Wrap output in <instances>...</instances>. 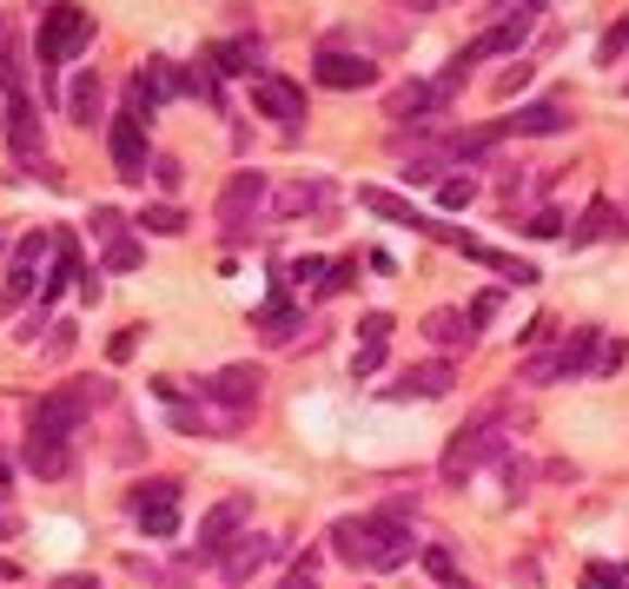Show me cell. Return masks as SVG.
<instances>
[{"label":"cell","mask_w":629,"mask_h":589,"mask_svg":"<svg viewBox=\"0 0 629 589\" xmlns=\"http://www.w3.org/2000/svg\"><path fill=\"white\" fill-rule=\"evenodd\" d=\"M504 444H510V431H504V397H491V404L451 438V451H444V483H464L470 470H484L491 457H504Z\"/></svg>","instance_id":"6da1fadb"},{"label":"cell","mask_w":629,"mask_h":589,"mask_svg":"<svg viewBox=\"0 0 629 589\" xmlns=\"http://www.w3.org/2000/svg\"><path fill=\"white\" fill-rule=\"evenodd\" d=\"M87 425V397L81 384H66V391H47L34 410H27V444H73Z\"/></svg>","instance_id":"7a4b0ae2"},{"label":"cell","mask_w":629,"mask_h":589,"mask_svg":"<svg viewBox=\"0 0 629 589\" xmlns=\"http://www.w3.org/2000/svg\"><path fill=\"white\" fill-rule=\"evenodd\" d=\"M266 199H272L266 173H232V180H225V193H219V232H225L232 245L252 238V219L266 212Z\"/></svg>","instance_id":"3957f363"},{"label":"cell","mask_w":629,"mask_h":589,"mask_svg":"<svg viewBox=\"0 0 629 589\" xmlns=\"http://www.w3.org/2000/svg\"><path fill=\"white\" fill-rule=\"evenodd\" d=\"M126 511H133V524H139L152 543L180 537V483H173V477H152V483H139V490L126 496Z\"/></svg>","instance_id":"277c9868"},{"label":"cell","mask_w":629,"mask_h":589,"mask_svg":"<svg viewBox=\"0 0 629 589\" xmlns=\"http://www.w3.org/2000/svg\"><path fill=\"white\" fill-rule=\"evenodd\" d=\"M81 47H87V14L73 8V0H53L47 21H40V66H66Z\"/></svg>","instance_id":"5b68a950"},{"label":"cell","mask_w":629,"mask_h":589,"mask_svg":"<svg viewBox=\"0 0 629 589\" xmlns=\"http://www.w3.org/2000/svg\"><path fill=\"white\" fill-rule=\"evenodd\" d=\"M365 569H398V563H411L418 556V537H411V524L405 517H391V511H378V517H365Z\"/></svg>","instance_id":"8992f818"},{"label":"cell","mask_w":629,"mask_h":589,"mask_svg":"<svg viewBox=\"0 0 629 589\" xmlns=\"http://www.w3.org/2000/svg\"><path fill=\"white\" fill-rule=\"evenodd\" d=\"M358 206L365 212H378V219H391V225H411V232H424V238H457V225H444V219H431V212H418L411 199H398V193H384V186H358Z\"/></svg>","instance_id":"52a82bcc"},{"label":"cell","mask_w":629,"mask_h":589,"mask_svg":"<svg viewBox=\"0 0 629 589\" xmlns=\"http://www.w3.org/2000/svg\"><path fill=\"white\" fill-rule=\"evenodd\" d=\"M107 146H113V173H120L126 186H146V173H152V159H146V120L120 113L113 133H107Z\"/></svg>","instance_id":"ba28073f"},{"label":"cell","mask_w":629,"mask_h":589,"mask_svg":"<svg viewBox=\"0 0 629 589\" xmlns=\"http://www.w3.org/2000/svg\"><path fill=\"white\" fill-rule=\"evenodd\" d=\"M246 524V496H225V503H212L206 511V524H199V543H193V556L199 563H219L225 550H232V530Z\"/></svg>","instance_id":"9c48e42d"},{"label":"cell","mask_w":629,"mask_h":589,"mask_svg":"<svg viewBox=\"0 0 629 589\" xmlns=\"http://www.w3.org/2000/svg\"><path fill=\"white\" fill-rule=\"evenodd\" d=\"M199 391H206L219 410H252V404H259V365H225V371L199 378Z\"/></svg>","instance_id":"30bf717a"},{"label":"cell","mask_w":629,"mask_h":589,"mask_svg":"<svg viewBox=\"0 0 629 589\" xmlns=\"http://www.w3.org/2000/svg\"><path fill=\"white\" fill-rule=\"evenodd\" d=\"M133 87L146 94V107H152V113H160L166 100H180V94H193V73H186L180 60H146V66L133 73Z\"/></svg>","instance_id":"8fae6325"},{"label":"cell","mask_w":629,"mask_h":589,"mask_svg":"<svg viewBox=\"0 0 629 589\" xmlns=\"http://www.w3.org/2000/svg\"><path fill=\"white\" fill-rule=\"evenodd\" d=\"M272 556H279V537H259V530H246L239 543H232V550L219 556V569H225V589H239L246 576H259Z\"/></svg>","instance_id":"7c38bea8"},{"label":"cell","mask_w":629,"mask_h":589,"mask_svg":"<svg viewBox=\"0 0 629 589\" xmlns=\"http://www.w3.org/2000/svg\"><path fill=\"white\" fill-rule=\"evenodd\" d=\"M319 87H332V94H358V87H371L378 79V60H365V53H319Z\"/></svg>","instance_id":"4fadbf2b"},{"label":"cell","mask_w":629,"mask_h":589,"mask_svg":"<svg viewBox=\"0 0 629 589\" xmlns=\"http://www.w3.org/2000/svg\"><path fill=\"white\" fill-rule=\"evenodd\" d=\"M0 120H8V146H14V159H34L40 152V107L14 87L8 94V107H0Z\"/></svg>","instance_id":"5bb4252c"},{"label":"cell","mask_w":629,"mask_h":589,"mask_svg":"<svg viewBox=\"0 0 629 589\" xmlns=\"http://www.w3.org/2000/svg\"><path fill=\"white\" fill-rule=\"evenodd\" d=\"M252 107H259V113H272V120H285V126H292V120H298V113H305V94H298V87H292V79H279V73H259V79H252Z\"/></svg>","instance_id":"9a60e30c"},{"label":"cell","mask_w":629,"mask_h":589,"mask_svg":"<svg viewBox=\"0 0 629 589\" xmlns=\"http://www.w3.org/2000/svg\"><path fill=\"white\" fill-rule=\"evenodd\" d=\"M504 126H510V133H530V139H543V133H570V107H564V100H530V107H517Z\"/></svg>","instance_id":"2e32d148"},{"label":"cell","mask_w":629,"mask_h":589,"mask_svg":"<svg viewBox=\"0 0 629 589\" xmlns=\"http://www.w3.org/2000/svg\"><path fill=\"white\" fill-rule=\"evenodd\" d=\"M332 206V186L325 180H298V186H279L272 193V219H305V212H325Z\"/></svg>","instance_id":"e0dca14e"},{"label":"cell","mask_w":629,"mask_h":589,"mask_svg":"<svg viewBox=\"0 0 629 589\" xmlns=\"http://www.w3.org/2000/svg\"><path fill=\"white\" fill-rule=\"evenodd\" d=\"M252 324H259V339H266V345H292V339H298V324H305V311L279 292V298H266V305H259V318H252Z\"/></svg>","instance_id":"ac0fdd59"},{"label":"cell","mask_w":629,"mask_h":589,"mask_svg":"<svg viewBox=\"0 0 629 589\" xmlns=\"http://www.w3.org/2000/svg\"><path fill=\"white\" fill-rule=\"evenodd\" d=\"M596 345H603V331H596V324H577L570 339L557 345V371H564V378H590V365H596Z\"/></svg>","instance_id":"d6986e66"},{"label":"cell","mask_w":629,"mask_h":589,"mask_svg":"<svg viewBox=\"0 0 629 589\" xmlns=\"http://www.w3.org/2000/svg\"><path fill=\"white\" fill-rule=\"evenodd\" d=\"M384 397H398V404H405V397H451V365H444V358H437V365H418L405 384H391Z\"/></svg>","instance_id":"ffe728a7"},{"label":"cell","mask_w":629,"mask_h":589,"mask_svg":"<svg viewBox=\"0 0 629 589\" xmlns=\"http://www.w3.org/2000/svg\"><path fill=\"white\" fill-rule=\"evenodd\" d=\"M424 339L451 352V345H470V339H478V324H470L464 311H431V318H424Z\"/></svg>","instance_id":"44dd1931"},{"label":"cell","mask_w":629,"mask_h":589,"mask_svg":"<svg viewBox=\"0 0 629 589\" xmlns=\"http://www.w3.org/2000/svg\"><path fill=\"white\" fill-rule=\"evenodd\" d=\"M616 232H622L616 206H609V199H590V212H583V225L570 232V245H590V238H616Z\"/></svg>","instance_id":"7402d4cb"},{"label":"cell","mask_w":629,"mask_h":589,"mask_svg":"<svg viewBox=\"0 0 629 589\" xmlns=\"http://www.w3.org/2000/svg\"><path fill=\"white\" fill-rule=\"evenodd\" d=\"M27 470L47 477V483L66 477V470H73V444H27Z\"/></svg>","instance_id":"603a6c76"},{"label":"cell","mask_w":629,"mask_h":589,"mask_svg":"<svg viewBox=\"0 0 629 589\" xmlns=\"http://www.w3.org/2000/svg\"><path fill=\"white\" fill-rule=\"evenodd\" d=\"M332 556H345L351 569H365V556H371V550H365V517H345V524L332 530Z\"/></svg>","instance_id":"cb8c5ba5"},{"label":"cell","mask_w":629,"mask_h":589,"mask_svg":"<svg viewBox=\"0 0 629 589\" xmlns=\"http://www.w3.org/2000/svg\"><path fill=\"white\" fill-rule=\"evenodd\" d=\"M431 107H437V94L431 87H398V94H391V120H431Z\"/></svg>","instance_id":"d4e9b609"},{"label":"cell","mask_w":629,"mask_h":589,"mask_svg":"<svg viewBox=\"0 0 629 589\" xmlns=\"http://www.w3.org/2000/svg\"><path fill=\"white\" fill-rule=\"evenodd\" d=\"M252 60H259V40H219V47H212V66H219V73H252Z\"/></svg>","instance_id":"484cf974"},{"label":"cell","mask_w":629,"mask_h":589,"mask_svg":"<svg viewBox=\"0 0 629 589\" xmlns=\"http://www.w3.org/2000/svg\"><path fill=\"white\" fill-rule=\"evenodd\" d=\"M66 107H73V120H81V126H94V113H100V79L81 73V79L66 87Z\"/></svg>","instance_id":"4316f807"},{"label":"cell","mask_w":629,"mask_h":589,"mask_svg":"<svg viewBox=\"0 0 629 589\" xmlns=\"http://www.w3.org/2000/svg\"><path fill=\"white\" fill-rule=\"evenodd\" d=\"M139 232H152V238H180V232H186V212H180V206H146V212H139Z\"/></svg>","instance_id":"83f0119b"},{"label":"cell","mask_w":629,"mask_h":589,"mask_svg":"<svg viewBox=\"0 0 629 589\" xmlns=\"http://www.w3.org/2000/svg\"><path fill=\"white\" fill-rule=\"evenodd\" d=\"M504 133H510V126H478V133H457V146H451V152H457V159H484V152H491Z\"/></svg>","instance_id":"f1b7e54d"},{"label":"cell","mask_w":629,"mask_h":589,"mask_svg":"<svg viewBox=\"0 0 629 589\" xmlns=\"http://www.w3.org/2000/svg\"><path fill=\"white\" fill-rule=\"evenodd\" d=\"M34 272H40V266H8V292H0V305H8V311H21V305L34 298Z\"/></svg>","instance_id":"f546056e"},{"label":"cell","mask_w":629,"mask_h":589,"mask_svg":"<svg viewBox=\"0 0 629 589\" xmlns=\"http://www.w3.org/2000/svg\"><path fill=\"white\" fill-rule=\"evenodd\" d=\"M87 225H94V238H107V245H120V238H126V212H113V206H94V219H87Z\"/></svg>","instance_id":"4dcf8cb0"},{"label":"cell","mask_w":629,"mask_h":589,"mask_svg":"<svg viewBox=\"0 0 629 589\" xmlns=\"http://www.w3.org/2000/svg\"><path fill=\"white\" fill-rule=\"evenodd\" d=\"M622 358H629V345H622V339H603V345H596L590 378H616V371H622Z\"/></svg>","instance_id":"1f68e13d"},{"label":"cell","mask_w":629,"mask_h":589,"mask_svg":"<svg viewBox=\"0 0 629 589\" xmlns=\"http://www.w3.org/2000/svg\"><path fill=\"white\" fill-rule=\"evenodd\" d=\"M470 199H478V186H470V180H437V206H444V212H464Z\"/></svg>","instance_id":"d6a6232c"},{"label":"cell","mask_w":629,"mask_h":589,"mask_svg":"<svg viewBox=\"0 0 629 589\" xmlns=\"http://www.w3.org/2000/svg\"><path fill=\"white\" fill-rule=\"evenodd\" d=\"M583 589H629V569H616V563H590V569H583Z\"/></svg>","instance_id":"836d02e7"},{"label":"cell","mask_w":629,"mask_h":589,"mask_svg":"<svg viewBox=\"0 0 629 589\" xmlns=\"http://www.w3.org/2000/svg\"><path fill=\"white\" fill-rule=\"evenodd\" d=\"M107 272H139V245L133 238H120V245H107V259H100Z\"/></svg>","instance_id":"e575fe53"},{"label":"cell","mask_w":629,"mask_h":589,"mask_svg":"<svg viewBox=\"0 0 629 589\" xmlns=\"http://www.w3.org/2000/svg\"><path fill=\"white\" fill-rule=\"evenodd\" d=\"M523 232H530V238H564V212H550V206H543V212L523 219Z\"/></svg>","instance_id":"d590c367"},{"label":"cell","mask_w":629,"mask_h":589,"mask_svg":"<svg viewBox=\"0 0 629 589\" xmlns=\"http://www.w3.org/2000/svg\"><path fill=\"white\" fill-rule=\"evenodd\" d=\"M285 285H325V259H292V266H285Z\"/></svg>","instance_id":"8d00e7d4"},{"label":"cell","mask_w":629,"mask_h":589,"mask_svg":"<svg viewBox=\"0 0 629 589\" xmlns=\"http://www.w3.org/2000/svg\"><path fill=\"white\" fill-rule=\"evenodd\" d=\"M564 371H557V352H543V358H530L523 365V384H557Z\"/></svg>","instance_id":"74e56055"},{"label":"cell","mask_w":629,"mask_h":589,"mask_svg":"<svg viewBox=\"0 0 629 589\" xmlns=\"http://www.w3.org/2000/svg\"><path fill=\"white\" fill-rule=\"evenodd\" d=\"M358 331H365V345H391V311H365Z\"/></svg>","instance_id":"f35d334b"},{"label":"cell","mask_w":629,"mask_h":589,"mask_svg":"<svg viewBox=\"0 0 629 589\" xmlns=\"http://www.w3.org/2000/svg\"><path fill=\"white\" fill-rule=\"evenodd\" d=\"M152 180H160L166 193H180V180H186V165H180L173 152H160V159H152Z\"/></svg>","instance_id":"ab89813d"},{"label":"cell","mask_w":629,"mask_h":589,"mask_svg":"<svg viewBox=\"0 0 629 589\" xmlns=\"http://www.w3.org/2000/svg\"><path fill=\"white\" fill-rule=\"evenodd\" d=\"M345 285H358V259H338V266H325V285H319V292H345Z\"/></svg>","instance_id":"60d3db41"},{"label":"cell","mask_w":629,"mask_h":589,"mask_svg":"<svg viewBox=\"0 0 629 589\" xmlns=\"http://www.w3.org/2000/svg\"><path fill=\"white\" fill-rule=\"evenodd\" d=\"M497 305H504L497 292H478V298H470V311H464V318H470V324H491V318H497Z\"/></svg>","instance_id":"b9f144b4"},{"label":"cell","mask_w":629,"mask_h":589,"mask_svg":"<svg viewBox=\"0 0 629 589\" xmlns=\"http://www.w3.org/2000/svg\"><path fill=\"white\" fill-rule=\"evenodd\" d=\"M384 365V345H358V358H351V378H371Z\"/></svg>","instance_id":"7bdbcfd3"},{"label":"cell","mask_w":629,"mask_h":589,"mask_svg":"<svg viewBox=\"0 0 629 589\" xmlns=\"http://www.w3.org/2000/svg\"><path fill=\"white\" fill-rule=\"evenodd\" d=\"M424 569H431L437 582H457V563H451V550H424Z\"/></svg>","instance_id":"ee69618b"},{"label":"cell","mask_w":629,"mask_h":589,"mask_svg":"<svg viewBox=\"0 0 629 589\" xmlns=\"http://www.w3.org/2000/svg\"><path fill=\"white\" fill-rule=\"evenodd\" d=\"M398 173H405V186H431L437 165H431V159H411V165H398Z\"/></svg>","instance_id":"f6af8a7d"},{"label":"cell","mask_w":629,"mask_h":589,"mask_svg":"<svg viewBox=\"0 0 629 589\" xmlns=\"http://www.w3.org/2000/svg\"><path fill=\"white\" fill-rule=\"evenodd\" d=\"M523 79H530V66H523V60H517V66H504V73H497V94H517Z\"/></svg>","instance_id":"bcb514c9"},{"label":"cell","mask_w":629,"mask_h":589,"mask_svg":"<svg viewBox=\"0 0 629 589\" xmlns=\"http://www.w3.org/2000/svg\"><path fill=\"white\" fill-rule=\"evenodd\" d=\"M73 352V324H53V339H47V358H66Z\"/></svg>","instance_id":"7dc6e473"},{"label":"cell","mask_w":629,"mask_h":589,"mask_svg":"<svg viewBox=\"0 0 629 589\" xmlns=\"http://www.w3.org/2000/svg\"><path fill=\"white\" fill-rule=\"evenodd\" d=\"M133 345H139V331H120V339L107 345V358H113V365H126V358H133Z\"/></svg>","instance_id":"c3c4849f"},{"label":"cell","mask_w":629,"mask_h":589,"mask_svg":"<svg viewBox=\"0 0 629 589\" xmlns=\"http://www.w3.org/2000/svg\"><path fill=\"white\" fill-rule=\"evenodd\" d=\"M622 47H629V21H622V27H609V34H603V60H616V53H622Z\"/></svg>","instance_id":"681fc988"},{"label":"cell","mask_w":629,"mask_h":589,"mask_svg":"<svg viewBox=\"0 0 629 589\" xmlns=\"http://www.w3.org/2000/svg\"><path fill=\"white\" fill-rule=\"evenodd\" d=\"M285 589H319V576H311V556H305V563L285 576Z\"/></svg>","instance_id":"f907efd6"},{"label":"cell","mask_w":629,"mask_h":589,"mask_svg":"<svg viewBox=\"0 0 629 589\" xmlns=\"http://www.w3.org/2000/svg\"><path fill=\"white\" fill-rule=\"evenodd\" d=\"M405 8H418V14H431V8H451V0H405Z\"/></svg>","instance_id":"816d5d0a"},{"label":"cell","mask_w":629,"mask_h":589,"mask_svg":"<svg viewBox=\"0 0 629 589\" xmlns=\"http://www.w3.org/2000/svg\"><path fill=\"white\" fill-rule=\"evenodd\" d=\"M444 589H470V582H444Z\"/></svg>","instance_id":"f5cc1de1"}]
</instances>
